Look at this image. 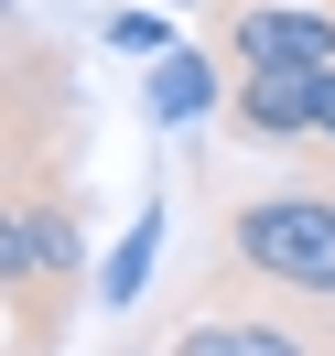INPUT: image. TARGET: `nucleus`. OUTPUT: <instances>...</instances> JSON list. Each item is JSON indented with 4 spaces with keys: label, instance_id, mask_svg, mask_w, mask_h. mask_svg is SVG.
<instances>
[{
    "label": "nucleus",
    "instance_id": "1",
    "mask_svg": "<svg viewBox=\"0 0 335 356\" xmlns=\"http://www.w3.org/2000/svg\"><path fill=\"white\" fill-rule=\"evenodd\" d=\"M227 270L303 313H335V195L325 184H281V195L227 205Z\"/></svg>",
    "mask_w": 335,
    "mask_h": 356
},
{
    "label": "nucleus",
    "instance_id": "5",
    "mask_svg": "<svg viewBox=\"0 0 335 356\" xmlns=\"http://www.w3.org/2000/svg\"><path fill=\"white\" fill-rule=\"evenodd\" d=\"M217 97H227V76L205 65V54H184V44H173V54H152V87H141L152 130H184V119H205Z\"/></svg>",
    "mask_w": 335,
    "mask_h": 356
},
{
    "label": "nucleus",
    "instance_id": "9",
    "mask_svg": "<svg viewBox=\"0 0 335 356\" xmlns=\"http://www.w3.org/2000/svg\"><path fill=\"white\" fill-rule=\"evenodd\" d=\"M109 44L119 54H173V33H162V11H109Z\"/></svg>",
    "mask_w": 335,
    "mask_h": 356
},
{
    "label": "nucleus",
    "instance_id": "2",
    "mask_svg": "<svg viewBox=\"0 0 335 356\" xmlns=\"http://www.w3.org/2000/svg\"><path fill=\"white\" fill-rule=\"evenodd\" d=\"M227 65H335V11H313V0H249V11H227Z\"/></svg>",
    "mask_w": 335,
    "mask_h": 356
},
{
    "label": "nucleus",
    "instance_id": "10",
    "mask_svg": "<svg viewBox=\"0 0 335 356\" xmlns=\"http://www.w3.org/2000/svg\"><path fill=\"white\" fill-rule=\"evenodd\" d=\"M313 140H335V65H313Z\"/></svg>",
    "mask_w": 335,
    "mask_h": 356
},
{
    "label": "nucleus",
    "instance_id": "4",
    "mask_svg": "<svg viewBox=\"0 0 335 356\" xmlns=\"http://www.w3.org/2000/svg\"><path fill=\"white\" fill-rule=\"evenodd\" d=\"M162 356H313V346L292 324H270V313H195Z\"/></svg>",
    "mask_w": 335,
    "mask_h": 356
},
{
    "label": "nucleus",
    "instance_id": "8",
    "mask_svg": "<svg viewBox=\"0 0 335 356\" xmlns=\"http://www.w3.org/2000/svg\"><path fill=\"white\" fill-rule=\"evenodd\" d=\"M22 227H33V259H44V281L65 291L76 270H87V238H76V216H65V205H44V195H22Z\"/></svg>",
    "mask_w": 335,
    "mask_h": 356
},
{
    "label": "nucleus",
    "instance_id": "3",
    "mask_svg": "<svg viewBox=\"0 0 335 356\" xmlns=\"http://www.w3.org/2000/svg\"><path fill=\"white\" fill-rule=\"evenodd\" d=\"M227 119H238L249 140H313V76L303 65H238L227 76Z\"/></svg>",
    "mask_w": 335,
    "mask_h": 356
},
{
    "label": "nucleus",
    "instance_id": "7",
    "mask_svg": "<svg viewBox=\"0 0 335 356\" xmlns=\"http://www.w3.org/2000/svg\"><path fill=\"white\" fill-rule=\"evenodd\" d=\"M152 259H162V195H152V205L130 216V238H119V259L98 270V302H109V313H130L141 291H152Z\"/></svg>",
    "mask_w": 335,
    "mask_h": 356
},
{
    "label": "nucleus",
    "instance_id": "6",
    "mask_svg": "<svg viewBox=\"0 0 335 356\" xmlns=\"http://www.w3.org/2000/svg\"><path fill=\"white\" fill-rule=\"evenodd\" d=\"M0 302L22 313V346H44L54 281H44V259H33V227H22V205H0Z\"/></svg>",
    "mask_w": 335,
    "mask_h": 356
}]
</instances>
